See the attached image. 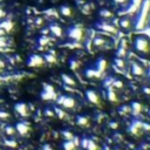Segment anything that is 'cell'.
Returning <instances> with one entry per match:
<instances>
[{
	"label": "cell",
	"mask_w": 150,
	"mask_h": 150,
	"mask_svg": "<svg viewBox=\"0 0 150 150\" xmlns=\"http://www.w3.org/2000/svg\"><path fill=\"white\" fill-rule=\"evenodd\" d=\"M98 27L101 29H103V31H106V32H109V33H114L115 32V27L113 25H109V24H106V22L100 24Z\"/></svg>",
	"instance_id": "9"
},
{
	"label": "cell",
	"mask_w": 150,
	"mask_h": 150,
	"mask_svg": "<svg viewBox=\"0 0 150 150\" xmlns=\"http://www.w3.org/2000/svg\"><path fill=\"white\" fill-rule=\"evenodd\" d=\"M106 67H107V60L103 59V58H101V59H98V60H97L95 69H96L98 73H102V72L106 69Z\"/></svg>",
	"instance_id": "6"
},
{
	"label": "cell",
	"mask_w": 150,
	"mask_h": 150,
	"mask_svg": "<svg viewBox=\"0 0 150 150\" xmlns=\"http://www.w3.org/2000/svg\"><path fill=\"white\" fill-rule=\"evenodd\" d=\"M102 150H109V148H108V147H107V145H106V147H105V148H103V149H102Z\"/></svg>",
	"instance_id": "38"
},
{
	"label": "cell",
	"mask_w": 150,
	"mask_h": 150,
	"mask_svg": "<svg viewBox=\"0 0 150 150\" xmlns=\"http://www.w3.org/2000/svg\"><path fill=\"white\" fill-rule=\"evenodd\" d=\"M109 126H110V128H113V129H116V128H117V123H116V122H112Z\"/></svg>",
	"instance_id": "34"
},
{
	"label": "cell",
	"mask_w": 150,
	"mask_h": 150,
	"mask_svg": "<svg viewBox=\"0 0 150 150\" xmlns=\"http://www.w3.org/2000/svg\"><path fill=\"white\" fill-rule=\"evenodd\" d=\"M149 76H150V69H149Z\"/></svg>",
	"instance_id": "39"
},
{
	"label": "cell",
	"mask_w": 150,
	"mask_h": 150,
	"mask_svg": "<svg viewBox=\"0 0 150 150\" xmlns=\"http://www.w3.org/2000/svg\"><path fill=\"white\" fill-rule=\"evenodd\" d=\"M63 136H65L67 140H73V135H72L69 131H63Z\"/></svg>",
	"instance_id": "28"
},
{
	"label": "cell",
	"mask_w": 150,
	"mask_h": 150,
	"mask_svg": "<svg viewBox=\"0 0 150 150\" xmlns=\"http://www.w3.org/2000/svg\"><path fill=\"white\" fill-rule=\"evenodd\" d=\"M55 112L58 113V115H59V116H60L61 119H63V117H65V113H63V112H62L61 109H57Z\"/></svg>",
	"instance_id": "31"
},
{
	"label": "cell",
	"mask_w": 150,
	"mask_h": 150,
	"mask_svg": "<svg viewBox=\"0 0 150 150\" xmlns=\"http://www.w3.org/2000/svg\"><path fill=\"white\" fill-rule=\"evenodd\" d=\"M76 123L79 124V126H86L87 123H88V119L87 117H84V116H77L76 117Z\"/></svg>",
	"instance_id": "18"
},
{
	"label": "cell",
	"mask_w": 150,
	"mask_h": 150,
	"mask_svg": "<svg viewBox=\"0 0 150 150\" xmlns=\"http://www.w3.org/2000/svg\"><path fill=\"white\" fill-rule=\"evenodd\" d=\"M149 15H150V0H143L141 4L140 12L135 20V28L143 29L149 20Z\"/></svg>",
	"instance_id": "1"
},
{
	"label": "cell",
	"mask_w": 150,
	"mask_h": 150,
	"mask_svg": "<svg viewBox=\"0 0 150 150\" xmlns=\"http://www.w3.org/2000/svg\"><path fill=\"white\" fill-rule=\"evenodd\" d=\"M100 75H101V73H98L96 69L89 68V69L86 70V76H87V77H98Z\"/></svg>",
	"instance_id": "11"
},
{
	"label": "cell",
	"mask_w": 150,
	"mask_h": 150,
	"mask_svg": "<svg viewBox=\"0 0 150 150\" xmlns=\"http://www.w3.org/2000/svg\"><path fill=\"white\" fill-rule=\"evenodd\" d=\"M45 150H51V148H49L48 145H46V147H45Z\"/></svg>",
	"instance_id": "37"
},
{
	"label": "cell",
	"mask_w": 150,
	"mask_h": 150,
	"mask_svg": "<svg viewBox=\"0 0 150 150\" xmlns=\"http://www.w3.org/2000/svg\"><path fill=\"white\" fill-rule=\"evenodd\" d=\"M46 59H47L49 62H54V61H55V58H53L52 55H47V58H46Z\"/></svg>",
	"instance_id": "32"
},
{
	"label": "cell",
	"mask_w": 150,
	"mask_h": 150,
	"mask_svg": "<svg viewBox=\"0 0 150 150\" xmlns=\"http://www.w3.org/2000/svg\"><path fill=\"white\" fill-rule=\"evenodd\" d=\"M107 97H108V100H109V101H112V102H115L116 100H117V97H116V94H115V91H114L112 88L108 90V93H107Z\"/></svg>",
	"instance_id": "15"
},
{
	"label": "cell",
	"mask_w": 150,
	"mask_h": 150,
	"mask_svg": "<svg viewBox=\"0 0 150 150\" xmlns=\"http://www.w3.org/2000/svg\"><path fill=\"white\" fill-rule=\"evenodd\" d=\"M70 65H72L70 67H72L73 69H75V68H77V67H79V66H77V65H79V62H77V61H74V60H73V61H70Z\"/></svg>",
	"instance_id": "30"
},
{
	"label": "cell",
	"mask_w": 150,
	"mask_h": 150,
	"mask_svg": "<svg viewBox=\"0 0 150 150\" xmlns=\"http://www.w3.org/2000/svg\"><path fill=\"white\" fill-rule=\"evenodd\" d=\"M105 43V40L102 38H95L94 39V45L95 46H102Z\"/></svg>",
	"instance_id": "23"
},
{
	"label": "cell",
	"mask_w": 150,
	"mask_h": 150,
	"mask_svg": "<svg viewBox=\"0 0 150 150\" xmlns=\"http://www.w3.org/2000/svg\"><path fill=\"white\" fill-rule=\"evenodd\" d=\"M143 91H144L145 94H150V88H147V87H145V88H143Z\"/></svg>",
	"instance_id": "36"
},
{
	"label": "cell",
	"mask_w": 150,
	"mask_h": 150,
	"mask_svg": "<svg viewBox=\"0 0 150 150\" xmlns=\"http://www.w3.org/2000/svg\"><path fill=\"white\" fill-rule=\"evenodd\" d=\"M124 54H126V49H124V47H121V48L119 49V52H117V57H119V58H122Z\"/></svg>",
	"instance_id": "26"
},
{
	"label": "cell",
	"mask_w": 150,
	"mask_h": 150,
	"mask_svg": "<svg viewBox=\"0 0 150 150\" xmlns=\"http://www.w3.org/2000/svg\"><path fill=\"white\" fill-rule=\"evenodd\" d=\"M73 143L75 144V147L79 144V137H73Z\"/></svg>",
	"instance_id": "35"
},
{
	"label": "cell",
	"mask_w": 150,
	"mask_h": 150,
	"mask_svg": "<svg viewBox=\"0 0 150 150\" xmlns=\"http://www.w3.org/2000/svg\"><path fill=\"white\" fill-rule=\"evenodd\" d=\"M114 87H116V88H122L123 87V82L122 81H120V80H113V83H112Z\"/></svg>",
	"instance_id": "24"
},
{
	"label": "cell",
	"mask_w": 150,
	"mask_h": 150,
	"mask_svg": "<svg viewBox=\"0 0 150 150\" xmlns=\"http://www.w3.org/2000/svg\"><path fill=\"white\" fill-rule=\"evenodd\" d=\"M62 80H63V82L67 84V86H75V81L69 76V75H66V74H63L62 75Z\"/></svg>",
	"instance_id": "14"
},
{
	"label": "cell",
	"mask_w": 150,
	"mask_h": 150,
	"mask_svg": "<svg viewBox=\"0 0 150 150\" xmlns=\"http://www.w3.org/2000/svg\"><path fill=\"white\" fill-rule=\"evenodd\" d=\"M114 1L116 3V4H120V5H124V4H127L129 0H114Z\"/></svg>",
	"instance_id": "29"
},
{
	"label": "cell",
	"mask_w": 150,
	"mask_h": 150,
	"mask_svg": "<svg viewBox=\"0 0 150 150\" xmlns=\"http://www.w3.org/2000/svg\"><path fill=\"white\" fill-rule=\"evenodd\" d=\"M61 14L66 15V17H70L72 15V10L69 6H62L61 7Z\"/></svg>",
	"instance_id": "17"
},
{
	"label": "cell",
	"mask_w": 150,
	"mask_h": 150,
	"mask_svg": "<svg viewBox=\"0 0 150 150\" xmlns=\"http://www.w3.org/2000/svg\"><path fill=\"white\" fill-rule=\"evenodd\" d=\"M114 62H115V65H116L119 68H123V67H124V61H123L121 58H116Z\"/></svg>",
	"instance_id": "22"
},
{
	"label": "cell",
	"mask_w": 150,
	"mask_h": 150,
	"mask_svg": "<svg viewBox=\"0 0 150 150\" xmlns=\"http://www.w3.org/2000/svg\"><path fill=\"white\" fill-rule=\"evenodd\" d=\"M131 73H133L134 75H143V74H144V70H143V68H142L141 65L134 62V63L131 65Z\"/></svg>",
	"instance_id": "7"
},
{
	"label": "cell",
	"mask_w": 150,
	"mask_h": 150,
	"mask_svg": "<svg viewBox=\"0 0 150 150\" xmlns=\"http://www.w3.org/2000/svg\"><path fill=\"white\" fill-rule=\"evenodd\" d=\"M120 25H121V27H122V28L128 29V28L130 27V20H129L128 18H123V19H121Z\"/></svg>",
	"instance_id": "19"
},
{
	"label": "cell",
	"mask_w": 150,
	"mask_h": 150,
	"mask_svg": "<svg viewBox=\"0 0 150 150\" xmlns=\"http://www.w3.org/2000/svg\"><path fill=\"white\" fill-rule=\"evenodd\" d=\"M120 114H126V113H129L130 112V106H123L120 108Z\"/></svg>",
	"instance_id": "25"
},
{
	"label": "cell",
	"mask_w": 150,
	"mask_h": 150,
	"mask_svg": "<svg viewBox=\"0 0 150 150\" xmlns=\"http://www.w3.org/2000/svg\"><path fill=\"white\" fill-rule=\"evenodd\" d=\"M65 150H73L75 148V144L73 143V141H66V143L63 144Z\"/></svg>",
	"instance_id": "20"
},
{
	"label": "cell",
	"mask_w": 150,
	"mask_h": 150,
	"mask_svg": "<svg viewBox=\"0 0 150 150\" xmlns=\"http://www.w3.org/2000/svg\"><path fill=\"white\" fill-rule=\"evenodd\" d=\"M135 49L140 53H148L150 51V47H149V40L145 36H137L135 39L134 42Z\"/></svg>",
	"instance_id": "2"
},
{
	"label": "cell",
	"mask_w": 150,
	"mask_h": 150,
	"mask_svg": "<svg viewBox=\"0 0 150 150\" xmlns=\"http://www.w3.org/2000/svg\"><path fill=\"white\" fill-rule=\"evenodd\" d=\"M142 127H143L145 130H150V124H148V123H142Z\"/></svg>",
	"instance_id": "33"
},
{
	"label": "cell",
	"mask_w": 150,
	"mask_h": 150,
	"mask_svg": "<svg viewBox=\"0 0 150 150\" xmlns=\"http://www.w3.org/2000/svg\"><path fill=\"white\" fill-rule=\"evenodd\" d=\"M82 34H83V31H82V26L81 25H75V26L70 27L69 31H68L69 38H72L73 40H76V41L81 40Z\"/></svg>",
	"instance_id": "3"
},
{
	"label": "cell",
	"mask_w": 150,
	"mask_h": 150,
	"mask_svg": "<svg viewBox=\"0 0 150 150\" xmlns=\"http://www.w3.org/2000/svg\"><path fill=\"white\" fill-rule=\"evenodd\" d=\"M88 141H89L88 138H82V140H81V147H82L83 149H86V148H87V145H88Z\"/></svg>",
	"instance_id": "27"
},
{
	"label": "cell",
	"mask_w": 150,
	"mask_h": 150,
	"mask_svg": "<svg viewBox=\"0 0 150 150\" xmlns=\"http://www.w3.org/2000/svg\"><path fill=\"white\" fill-rule=\"evenodd\" d=\"M51 31H52V33H53L54 35H57V36H61V35H62V29H61V27H60L59 25H52V26H51Z\"/></svg>",
	"instance_id": "12"
},
{
	"label": "cell",
	"mask_w": 150,
	"mask_h": 150,
	"mask_svg": "<svg viewBox=\"0 0 150 150\" xmlns=\"http://www.w3.org/2000/svg\"><path fill=\"white\" fill-rule=\"evenodd\" d=\"M149 115H150V109H149Z\"/></svg>",
	"instance_id": "40"
},
{
	"label": "cell",
	"mask_w": 150,
	"mask_h": 150,
	"mask_svg": "<svg viewBox=\"0 0 150 150\" xmlns=\"http://www.w3.org/2000/svg\"><path fill=\"white\" fill-rule=\"evenodd\" d=\"M141 127H142V122H141V121H134V122L131 123V127L129 128V131L133 133V134H136V131H137L138 128H141Z\"/></svg>",
	"instance_id": "10"
},
{
	"label": "cell",
	"mask_w": 150,
	"mask_h": 150,
	"mask_svg": "<svg viewBox=\"0 0 150 150\" xmlns=\"http://www.w3.org/2000/svg\"><path fill=\"white\" fill-rule=\"evenodd\" d=\"M87 150H97V145L93 142V141H88V145H87V148H86Z\"/></svg>",
	"instance_id": "21"
},
{
	"label": "cell",
	"mask_w": 150,
	"mask_h": 150,
	"mask_svg": "<svg viewBox=\"0 0 150 150\" xmlns=\"http://www.w3.org/2000/svg\"><path fill=\"white\" fill-rule=\"evenodd\" d=\"M42 62H43V60L40 58V57H38V55H34V57H32V59H31V65L32 66H40V65H42Z\"/></svg>",
	"instance_id": "13"
},
{
	"label": "cell",
	"mask_w": 150,
	"mask_h": 150,
	"mask_svg": "<svg viewBox=\"0 0 150 150\" xmlns=\"http://www.w3.org/2000/svg\"><path fill=\"white\" fill-rule=\"evenodd\" d=\"M130 110H131V113H133L134 115H137V114L142 110L141 103H138V102H131V105H130Z\"/></svg>",
	"instance_id": "8"
},
{
	"label": "cell",
	"mask_w": 150,
	"mask_h": 150,
	"mask_svg": "<svg viewBox=\"0 0 150 150\" xmlns=\"http://www.w3.org/2000/svg\"><path fill=\"white\" fill-rule=\"evenodd\" d=\"M86 96H87V98H88L89 102L95 103V105L98 103V96H97V94H96L94 90H90V89L87 90V91H86Z\"/></svg>",
	"instance_id": "5"
},
{
	"label": "cell",
	"mask_w": 150,
	"mask_h": 150,
	"mask_svg": "<svg viewBox=\"0 0 150 150\" xmlns=\"http://www.w3.org/2000/svg\"><path fill=\"white\" fill-rule=\"evenodd\" d=\"M100 17H102L103 19H106V18H112L113 17V13L110 12V11H108V10H101L100 11Z\"/></svg>",
	"instance_id": "16"
},
{
	"label": "cell",
	"mask_w": 150,
	"mask_h": 150,
	"mask_svg": "<svg viewBox=\"0 0 150 150\" xmlns=\"http://www.w3.org/2000/svg\"><path fill=\"white\" fill-rule=\"evenodd\" d=\"M60 103L66 108H73L75 106V100L70 96H62L60 98Z\"/></svg>",
	"instance_id": "4"
}]
</instances>
